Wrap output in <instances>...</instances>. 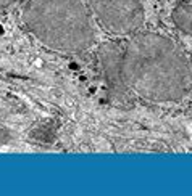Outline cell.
Segmentation results:
<instances>
[{
	"instance_id": "5b68a950",
	"label": "cell",
	"mask_w": 192,
	"mask_h": 196,
	"mask_svg": "<svg viewBox=\"0 0 192 196\" xmlns=\"http://www.w3.org/2000/svg\"><path fill=\"white\" fill-rule=\"evenodd\" d=\"M171 18L179 31L192 37V3L189 2L178 3L171 11Z\"/></svg>"
},
{
	"instance_id": "9c48e42d",
	"label": "cell",
	"mask_w": 192,
	"mask_h": 196,
	"mask_svg": "<svg viewBox=\"0 0 192 196\" xmlns=\"http://www.w3.org/2000/svg\"><path fill=\"white\" fill-rule=\"evenodd\" d=\"M5 34V29H3V26H0V35H3Z\"/></svg>"
},
{
	"instance_id": "3957f363",
	"label": "cell",
	"mask_w": 192,
	"mask_h": 196,
	"mask_svg": "<svg viewBox=\"0 0 192 196\" xmlns=\"http://www.w3.org/2000/svg\"><path fill=\"white\" fill-rule=\"evenodd\" d=\"M100 26L112 34L126 35L144 24V7L139 0H87Z\"/></svg>"
},
{
	"instance_id": "ba28073f",
	"label": "cell",
	"mask_w": 192,
	"mask_h": 196,
	"mask_svg": "<svg viewBox=\"0 0 192 196\" xmlns=\"http://www.w3.org/2000/svg\"><path fill=\"white\" fill-rule=\"evenodd\" d=\"M68 68H70L71 71H77V69H79V66H77V63H73V61H71L70 64H68Z\"/></svg>"
},
{
	"instance_id": "52a82bcc",
	"label": "cell",
	"mask_w": 192,
	"mask_h": 196,
	"mask_svg": "<svg viewBox=\"0 0 192 196\" xmlns=\"http://www.w3.org/2000/svg\"><path fill=\"white\" fill-rule=\"evenodd\" d=\"M16 0H0V10H3V8L10 7L11 3H15Z\"/></svg>"
},
{
	"instance_id": "7a4b0ae2",
	"label": "cell",
	"mask_w": 192,
	"mask_h": 196,
	"mask_svg": "<svg viewBox=\"0 0 192 196\" xmlns=\"http://www.w3.org/2000/svg\"><path fill=\"white\" fill-rule=\"evenodd\" d=\"M21 19L40 44L55 52L81 53L95 40L82 0H26Z\"/></svg>"
},
{
	"instance_id": "8992f818",
	"label": "cell",
	"mask_w": 192,
	"mask_h": 196,
	"mask_svg": "<svg viewBox=\"0 0 192 196\" xmlns=\"http://www.w3.org/2000/svg\"><path fill=\"white\" fill-rule=\"evenodd\" d=\"M3 135H10V130H7V129H3L2 125H0V145L7 143V140H5V138H2ZM10 137H11V135H10Z\"/></svg>"
},
{
	"instance_id": "277c9868",
	"label": "cell",
	"mask_w": 192,
	"mask_h": 196,
	"mask_svg": "<svg viewBox=\"0 0 192 196\" xmlns=\"http://www.w3.org/2000/svg\"><path fill=\"white\" fill-rule=\"evenodd\" d=\"M98 61L110 95L119 101H126L131 93L123 79V48L118 44L105 42L98 47Z\"/></svg>"
},
{
	"instance_id": "6da1fadb",
	"label": "cell",
	"mask_w": 192,
	"mask_h": 196,
	"mask_svg": "<svg viewBox=\"0 0 192 196\" xmlns=\"http://www.w3.org/2000/svg\"><path fill=\"white\" fill-rule=\"evenodd\" d=\"M123 79L144 100L179 101L192 92V61L171 37L140 32L123 48Z\"/></svg>"
}]
</instances>
